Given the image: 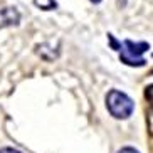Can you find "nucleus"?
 Masks as SVG:
<instances>
[{
	"mask_svg": "<svg viewBox=\"0 0 153 153\" xmlns=\"http://www.w3.org/2000/svg\"><path fill=\"white\" fill-rule=\"evenodd\" d=\"M106 108L111 113L113 118L126 120V118L131 116V113L135 109V103L128 94H125L118 89H111L106 96Z\"/></svg>",
	"mask_w": 153,
	"mask_h": 153,
	"instance_id": "obj_1",
	"label": "nucleus"
},
{
	"mask_svg": "<svg viewBox=\"0 0 153 153\" xmlns=\"http://www.w3.org/2000/svg\"><path fill=\"white\" fill-rule=\"evenodd\" d=\"M150 49V45L146 42H133V41H125L123 44H120L116 51H120V59L121 62H125L126 66H133V68H141L145 66L143 54Z\"/></svg>",
	"mask_w": 153,
	"mask_h": 153,
	"instance_id": "obj_2",
	"label": "nucleus"
},
{
	"mask_svg": "<svg viewBox=\"0 0 153 153\" xmlns=\"http://www.w3.org/2000/svg\"><path fill=\"white\" fill-rule=\"evenodd\" d=\"M20 20V14L14 7H4L0 9V29L10 27V25H17Z\"/></svg>",
	"mask_w": 153,
	"mask_h": 153,
	"instance_id": "obj_3",
	"label": "nucleus"
},
{
	"mask_svg": "<svg viewBox=\"0 0 153 153\" xmlns=\"http://www.w3.org/2000/svg\"><path fill=\"white\" fill-rule=\"evenodd\" d=\"M34 4L42 10H52L56 9V0H34Z\"/></svg>",
	"mask_w": 153,
	"mask_h": 153,
	"instance_id": "obj_4",
	"label": "nucleus"
},
{
	"mask_svg": "<svg viewBox=\"0 0 153 153\" xmlns=\"http://www.w3.org/2000/svg\"><path fill=\"white\" fill-rule=\"evenodd\" d=\"M145 98L150 103V106H153V84H150L146 89H145Z\"/></svg>",
	"mask_w": 153,
	"mask_h": 153,
	"instance_id": "obj_5",
	"label": "nucleus"
},
{
	"mask_svg": "<svg viewBox=\"0 0 153 153\" xmlns=\"http://www.w3.org/2000/svg\"><path fill=\"white\" fill-rule=\"evenodd\" d=\"M146 123H148V130H150V133L153 135V106L150 108L148 114H146Z\"/></svg>",
	"mask_w": 153,
	"mask_h": 153,
	"instance_id": "obj_6",
	"label": "nucleus"
},
{
	"mask_svg": "<svg viewBox=\"0 0 153 153\" xmlns=\"http://www.w3.org/2000/svg\"><path fill=\"white\" fill-rule=\"evenodd\" d=\"M118 153H140V152L135 150V148H131V146H125V148L118 150Z\"/></svg>",
	"mask_w": 153,
	"mask_h": 153,
	"instance_id": "obj_7",
	"label": "nucleus"
},
{
	"mask_svg": "<svg viewBox=\"0 0 153 153\" xmlns=\"http://www.w3.org/2000/svg\"><path fill=\"white\" fill-rule=\"evenodd\" d=\"M0 153H20V152L15 150V148H2V150H0Z\"/></svg>",
	"mask_w": 153,
	"mask_h": 153,
	"instance_id": "obj_8",
	"label": "nucleus"
},
{
	"mask_svg": "<svg viewBox=\"0 0 153 153\" xmlns=\"http://www.w3.org/2000/svg\"><path fill=\"white\" fill-rule=\"evenodd\" d=\"M91 2H93V4H99V2H101V0H91Z\"/></svg>",
	"mask_w": 153,
	"mask_h": 153,
	"instance_id": "obj_9",
	"label": "nucleus"
}]
</instances>
